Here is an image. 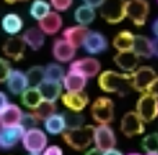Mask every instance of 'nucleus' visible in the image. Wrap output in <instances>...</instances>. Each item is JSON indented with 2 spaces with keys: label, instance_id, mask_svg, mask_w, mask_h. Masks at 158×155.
Returning <instances> with one entry per match:
<instances>
[{
  "label": "nucleus",
  "instance_id": "obj_1",
  "mask_svg": "<svg viewBox=\"0 0 158 155\" xmlns=\"http://www.w3.org/2000/svg\"><path fill=\"white\" fill-rule=\"evenodd\" d=\"M98 86L106 93H114L118 96H126L132 89V74L117 71H104L98 76Z\"/></svg>",
  "mask_w": 158,
  "mask_h": 155
},
{
  "label": "nucleus",
  "instance_id": "obj_2",
  "mask_svg": "<svg viewBox=\"0 0 158 155\" xmlns=\"http://www.w3.org/2000/svg\"><path fill=\"white\" fill-rule=\"evenodd\" d=\"M94 128L93 125H83L77 129H68L63 133V139L72 150L83 151L94 140Z\"/></svg>",
  "mask_w": 158,
  "mask_h": 155
},
{
  "label": "nucleus",
  "instance_id": "obj_3",
  "mask_svg": "<svg viewBox=\"0 0 158 155\" xmlns=\"http://www.w3.org/2000/svg\"><path fill=\"white\" fill-rule=\"evenodd\" d=\"M90 114L97 125H110L114 120V103L108 97H98L90 107Z\"/></svg>",
  "mask_w": 158,
  "mask_h": 155
},
{
  "label": "nucleus",
  "instance_id": "obj_4",
  "mask_svg": "<svg viewBox=\"0 0 158 155\" xmlns=\"http://www.w3.org/2000/svg\"><path fill=\"white\" fill-rule=\"evenodd\" d=\"M100 14L108 24H119L126 18V0H104Z\"/></svg>",
  "mask_w": 158,
  "mask_h": 155
},
{
  "label": "nucleus",
  "instance_id": "obj_5",
  "mask_svg": "<svg viewBox=\"0 0 158 155\" xmlns=\"http://www.w3.org/2000/svg\"><path fill=\"white\" fill-rule=\"evenodd\" d=\"M22 145L29 154H43L47 148L46 133L39 128L28 129L22 137Z\"/></svg>",
  "mask_w": 158,
  "mask_h": 155
},
{
  "label": "nucleus",
  "instance_id": "obj_6",
  "mask_svg": "<svg viewBox=\"0 0 158 155\" xmlns=\"http://www.w3.org/2000/svg\"><path fill=\"white\" fill-rule=\"evenodd\" d=\"M136 112L144 122H153L158 116V97L148 92L142 93L136 103Z\"/></svg>",
  "mask_w": 158,
  "mask_h": 155
},
{
  "label": "nucleus",
  "instance_id": "obj_7",
  "mask_svg": "<svg viewBox=\"0 0 158 155\" xmlns=\"http://www.w3.org/2000/svg\"><path fill=\"white\" fill-rule=\"evenodd\" d=\"M150 13V4L147 0H126V18H129L136 27H143Z\"/></svg>",
  "mask_w": 158,
  "mask_h": 155
},
{
  "label": "nucleus",
  "instance_id": "obj_8",
  "mask_svg": "<svg viewBox=\"0 0 158 155\" xmlns=\"http://www.w3.org/2000/svg\"><path fill=\"white\" fill-rule=\"evenodd\" d=\"M69 71L77 72L86 79L96 78L101 71V63L94 57H83L72 61L69 65Z\"/></svg>",
  "mask_w": 158,
  "mask_h": 155
},
{
  "label": "nucleus",
  "instance_id": "obj_9",
  "mask_svg": "<svg viewBox=\"0 0 158 155\" xmlns=\"http://www.w3.org/2000/svg\"><path fill=\"white\" fill-rule=\"evenodd\" d=\"M144 120L136 111H128L121 119V132L126 137H135L144 133Z\"/></svg>",
  "mask_w": 158,
  "mask_h": 155
},
{
  "label": "nucleus",
  "instance_id": "obj_10",
  "mask_svg": "<svg viewBox=\"0 0 158 155\" xmlns=\"http://www.w3.org/2000/svg\"><path fill=\"white\" fill-rule=\"evenodd\" d=\"M157 76H158L157 72L151 67H148V65L139 67L135 72H132L133 90L140 92V93L148 92V89H150V86L153 84V82L156 80Z\"/></svg>",
  "mask_w": 158,
  "mask_h": 155
},
{
  "label": "nucleus",
  "instance_id": "obj_11",
  "mask_svg": "<svg viewBox=\"0 0 158 155\" xmlns=\"http://www.w3.org/2000/svg\"><path fill=\"white\" fill-rule=\"evenodd\" d=\"M94 147H97L98 150L104 151L115 148L117 144V136L114 133V129L110 125H97L94 128Z\"/></svg>",
  "mask_w": 158,
  "mask_h": 155
},
{
  "label": "nucleus",
  "instance_id": "obj_12",
  "mask_svg": "<svg viewBox=\"0 0 158 155\" xmlns=\"http://www.w3.org/2000/svg\"><path fill=\"white\" fill-rule=\"evenodd\" d=\"M27 129L22 125L10 126V128H2L0 129V147L3 150H10L18 141H22Z\"/></svg>",
  "mask_w": 158,
  "mask_h": 155
},
{
  "label": "nucleus",
  "instance_id": "obj_13",
  "mask_svg": "<svg viewBox=\"0 0 158 155\" xmlns=\"http://www.w3.org/2000/svg\"><path fill=\"white\" fill-rule=\"evenodd\" d=\"M27 43L22 36H10L3 44V54L13 61H19L24 58Z\"/></svg>",
  "mask_w": 158,
  "mask_h": 155
},
{
  "label": "nucleus",
  "instance_id": "obj_14",
  "mask_svg": "<svg viewBox=\"0 0 158 155\" xmlns=\"http://www.w3.org/2000/svg\"><path fill=\"white\" fill-rule=\"evenodd\" d=\"M24 112L15 104H8V105L0 108V126L2 128H10V126L21 125Z\"/></svg>",
  "mask_w": 158,
  "mask_h": 155
},
{
  "label": "nucleus",
  "instance_id": "obj_15",
  "mask_svg": "<svg viewBox=\"0 0 158 155\" xmlns=\"http://www.w3.org/2000/svg\"><path fill=\"white\" fill-rule=\"evenodd\" d=\"M64 107L72 112H81L89 104V96L85 92H67L65 94L61 96Z\"/></svg>",
  "mask_w": 158,
  "mask_h": 155
},
{
  "label": "nucleus",
  "instance_id": "obj_16",
  "mask_svg": "<svg viewBox=\"0 0 158 155\" xmlns=\"http://www.w3.org/2000/svg\"><path fill=\"white\" fill-rule=\"evenodd\" d=\"M6 86L7 90L14 96H21L25 90L29 86V80H28L27 72L18 71V69H13V72L10 74L8 79L6 80Z\"/></svg>",
  "mask_w": 158,
  "mask_h": 155
},
{
  "label": "nucleus",
  "instance_id": "obj_17",
  "mask_svg": "<svg viewBox=\"0 0 158 155\" xmlns=\"http://www.w3.org/2000/svg\"><path fill=\"white\" fill-rule=\"evenodd\" d=\"M53 57L58 61V63H69L74 60L75 54H77V47L71 44L65 39H57L53 43Z\"/></svg>",
  "mask_w": 158,
  "mask_h": 155
},
{
  "label": "nucleus",
  "instance_id": "obj_18",
  "mask_svg": "<svg viewBox=\"0 0 158 155\" xmlns=\"http://www.w3.org/2000/svg\"><path fill=\"white\" fill-rule=\"evenodd\" d=\"M107 47H108V42H107L106 36L100 32H96V31H90L86 40L83 43L85 51L92 55L100 54V53L106 51Z\"/></svg>",
  "mask_w": 158,
  "mask_h": 155
},
{
  "label": "nucleus",
  "instance_id": "obj_19",
  "mask_svg": "<svg viewBox=\"0 0 158 155\" xmlns=\"http://www.w3.org/2000/svg\"><path fill=\"white\" fill-rule=\"evenodd\" d=\"M139 55L131 50V51H121L114 55V63L118 68H121L123 72L132 74L139 68Z\"/></svg>",
  "mask_w": 158,
  "mask_h": 155
},
{
  "label": "nucleus",
  "instance_id": "obj_20",
  "mask_svg": "<svg viewBox=\"0 0 158 155\" xmlns=\"http://www.w3.org/2000/svg\"><path fill=\"white\" fill-rule=\"evenodd\" d=\"M90 31L87 29V27L83 25H75V27H69L67 28L63 32V38L65 40H68L71 44H74L75 47H83V43L86 40L87 35H89Z\"/></svg>",
  "mask_w": 158,
  "mask_h": 155
},
{
  "label": "nucleus",
  "instance_id": "obj_21",
  "mask_svg": "<svg viewBox=\"0 0 158 155\" xmlns=\"http://www.w3.org/2000/svg\"><path fill=\"white\" fill-rule=\"evenodd\" d=\"M61 27H63V18L57 11H52L39 21V28L44 32V35H56L57 32H60Z\"/></svg>",
  "mask_w": 158,
  "mask_h": 155
},
{
  "label": "nucleus",
  "instance_id": "obj_22",
  "mask_svg": "<svg viewBox=\"0 0 158 155\" xmlns=\"http://www.w3.org/2000/svg\"><path fill=\"white\" fill-rule=\"evenodd\" d=\"M22 39L25 40V43H27V46L29 47V49H32L33 51H38L44 44V32L39 27L38 28L36 27L28 28V29L22 33Z\"/></svg>",
  "mask_w": 158,
  "mask_h": 155
},
{
  "label": "nucleus",
  "instance_id": "obj_23",
  "mask_svg": "<svg viewBox=\"0 0 158 155\" xmlns=\"http://www.w3.org/2000/svg\"><path fill=\"white\" fill-rule=\"evenodd\" d=\"M64 86L61 82H54V80H44L43 83L39 86V90H40V94L43 97V100L46 101H56L61 97V92H63Z\"/></svg>",
  "mask_w": 158,
  "mask_h": 155
},
{
  "label": "nucleus",
  "instance_id": "obj_24",
  "mask_svg": "<svg viewBox=\"0 0 158 155\" xmlns=\"http://www.w3.org/2000/svg\"><path fill=\"white\" fill-rule=\"evenodd\" d=\"M44 130L49 134H63L67 130V119H65V114H57L52 115L50 118H47L44 120Z\"/></svg>",
  "mask_w": 158,
  "mask_h": 155
},
{
  "label": "nucleus",
  "instance_id": "obj_25",
  "mask_svg": "<svg viewBox=\"0 0 158 155\" xmlns=\"http://www.w3.org/2000/svg\"><path fill=\"white\" fill-rule=\"evenodd\" d=\"M2 27H3V31L6 33H8L10 36H17L22 31V28H24V19L18 14H14V13L6 14L3 17Z\"/></svg>",
  "mask_w": 158,
  "mask_h": 155
},
{
  "label": "nucleus",
  "instance_id": "obj_26",
  "mask_svg": "<svg viewBox=\"0 0 158 155\" xmlns=\"http://www.w3.org/2000/svg\"><path fill=\"white\" fill-rule=\"evenodd\" d=\"M135 36L136 35H133L131 31H121L112 39V46L118 53L131 51V50H133Z\"/></svg>",
  "mask_w": 158,
  "mask_h": 155
},
{
  "label": "nucleus",
  "instance_id": "obj_27",
  "mask_svg": "<svg viewBox=\"0 0 158 155\" xmlns=\"http://www.w3.org/2000/svg\"><path fill=\"white\" fill-rule=\"evenodd\" d=\"M133 51L140 58H151L154 55L153 40H150L147 36L136 35L135 36V43H133Z\"/></svg>",
  "mask_w": 158,
  "mask_h": 155
},
{
  "label": "nucleus",
  "instance_id": "obj_28",
  "mask_svg": "<svg viewBox=\"0 0 158 155\" xmlns=\"http://www.w3.org/2000/svg\"><path fill=\"white\" fill-rule=\"evenodd\" d=\"M87 79L77 72L69 71L63 80V86L67 92H85Z\"/></svg>",
  "mask_w": 158,
  "mask_h": 155
},
{
  "label": "nucleus",
  "instance_id": "obj_29",
  "mask_svg": "<svg viewBox=\"0 0 158 155\" xmlns=\"http://www.w3.org/2000/svg\"><path fill=\"white\" fill-rule=\"evenodd\" d=\"M21 98H22V104H24L28 109H31V111L38 108V107L40 105V103L43 101V97H42V94H40L39 87H28L21 94Z\"/></svg>",
  "mask_w": 158,
  "mask_h": 155
},
{
  "label": "nucleus",
  "instance_id": "obj_30",
  "mask_svg": "<svg viewBox=\"0 0 158 155\" xmlns=\"http://www.w3.org/2000/svg\"><path fill=\"white\" fill-rule=\"evenodd\" d=\"M74 18L75 21L78 22V25H83V27H87L90 25L96 18V11L93 7L86 4H82L75 10L74 13Z\"/></svg>",
  "mask_w": 158,
  "mask_h": 155
},
{
  "label": "nucleus",
  "instance_id": "obj_31",
  "mask_svg": "<svg viewBox=\"0 0 158 155\" xmlns=\"http://www.w3.org/2000/svg\"><path fill=\"white\" fill-rule=\"evenodd\" d=\"M52 13V4L47 3L46 0H33L32 4L29 7V14L32 18H35L36 21L43 19L47 14Z\"/></svg>",
  "mask_w": 158,
  "mask_h": 155
},
{
  "label": "nucleus",
  "instance_id": "obj_32",
  "mask_svg": "<svg viewBox=\"0 0 158 155\" xmlns=\"http://www.w3.org/2000/svg\"><path fill=\"white\" fill-rule=\"evenodd\" d=\"M27 76L31 87H39L46 80V68L40 65H33L27 71Z\"/></svg>",
  "mask_w": 158,
  "mask_h": 155
},
{
  "label": "nucleus",
  "instance_id": "obj_33",
  "mask_svg": "<svg viewBox=\"0 0 158 155\" xmlns=\"http://www.w3.org/2000/svg\"><path fill=\"white\" fill-rule=\"evenodd\" d=\"M56 111H57V105H56V103H53V101H46L43 100L40 103V105L38 107V108L33 109V114L38 116L39 120H46L47 118H50L52 115L56 114Z\"/></svg>",
  "mask_w": 158,
  "mask_h": 155
},
{
  "label": "nucleus",
  "instance_id": "obj_34",
  "mask_svg": "<svg viewBox=\"0 0 158 155\" xmlns=\"http://www.w3.org/2000/svg\"><path fill=\"white\" fill-rule=\"evenodd\" d=\"M65 75H67L65 69H64L60 64L52 63L46 67V79L47 80H54V82H61V83H63Z\"/></svg>",
  "mask_w": 158,
  "mask_h": 155
},
{
  "label": "nucleus",
  "instance_id": "obj_35",
  "mask_svg": "<svg viewBox=\"0 0 158 155\" xmlns=\"http://www.w3.org/2000/svg\"><path fill=\"white\" fill-rule=\"evenodd\" d=\"M142 147L146 153H158V133H150L144 136L142 141Z\"/></svg>",
  "mask_w": 158,
  "mask_h": 155
},
{
  "label": "nucleus",
  "instance_id": "obj_36",
  "mask_svg": "<svg viewBox=\"0 0 158 155\" xmlns=\"http://www.w3.org/2000/svg\"><path fill=\"white\" fill-rule=\"evenodd\" d=\"M65 119H67V130L68 129H77L85 125V118L81 115V112H69L65 114Z\"/></svg>",
  "mask_w": 158,
  "mask_h": 155
},
{
  "label": "nucleus",
  "instance_id": "obj_37",
  "mask_svg": "<svg viewBox=\"0 0 158 155\" xmlns=\"http://www.w3.org/2000/svg\"><path fill=\"white\" fill-rule=\"evenodd\" d=\"M39 122H40V120L38 119V116H36V115L33 114L32 111H31V112H27V114H24V118H22V122H21V125L24 126V128L28 130V129L36 128Z\"/></svg>",
  "mask_w": 158,
  "mask_h": 155
},
{
  "label": "nucleus",
  "instance_id": "obj_38",
  "mask_svg": "<svg viewBox=\"0 0 158 155\" xmlns=\"http://www.w3.org/2000/svg\"><path fill=\"white\" fill-rule=\"evenodd\" d=\"M74 0H50V4L56 11H67L72 6Z\"/></svg>",
  "mask_w": 158,
  "mask_h": 155
},
{
  "label": "nucleus",
  "instance_id": "obj_39",
  "mask_svg": "<svg viewBox=\"0 0 158 155\" xmlns=\"http://www.w3.org/2000/svg\"><path fill=\"white\" fill-rule=\"evenodd\" d=\"M0 69H2V72H0V80L6 83V80L8 79L10 74L13 72V69H11V67H10V63H8L6 58L0 60Z\"/></svg>",
  "mask_w": 158,
  "mask_h": 155
},
{
  "label": "nucleus",
  "instance_id": "obj_40",
  "mask_svg": "<svg viewBox=\"0 0 158 155\" xmlns=\"http://www.w3.org/2000/svg\"><path fill=\"white\" fill-rule=\"evenodd\" d=\"M42 155H64V153L58 145H47V148Z\"/></svg>",
  "mask_w": 158,
  "mask_h": 155
},
{
  "label": "nucleus",
  "instance_id": "obj_41",
  "mask_svg": "<svg viewBox=\"0 0 158 155\" xmlns=\"http://www.w3.org/2000/svg\"><path fill=\"white\" fill-rule=\"evenodd\" d=\"M104 3V0H83V4L86 6H90L93 8H97V7H101Z\"/></svg>",
  "mask_w": 158,
  "mask_h": 155
},
{
  "label": "nucleus",
  "instance_id": "obj_42",
  "mask_svg": "<svg viewBox=\"0 0 158 155\" xmlns=\"http://www.w3.org/2000/svg\"><path fill=\"white\" fill-rule=\"evenodd\" d=\"M148 93H151V94H154L156 97H158V76L156 78V80L153 82V84L150 86V89H148Z\"/></svg>",
  "mask_w": 158,
  "mask_h": 155
},
{
  "label": "nucleus",
  "instance_id": "obj_43",
  "mask_svg": "<svg viewBox=\"0 0 158 155\" xmlns=\"http://www.w3.org/2000/svg\"><path fill=\"white\" fill-rule=\"evenodd\" d=\"M8 104H10V101H8L7 94L2 92V93H0V108H3V107L8 105Z\"/></svg>",
  "mask_w": 158,
  "mask_h": 155
},
{
  "label": "nucleus",
  "instance_id": "obj_44",
  "mask_svg": "<svg viewBox=\"0 0 158 155\" xmlns=\"http://www.w3.org/2000/svg\"><path fill=\"white\" fill-rule=\"evenodd\" d=\"M85 155H103V151L98 150L97 147H94V148H90L89 151H86Z\"/></svg>",
  "mask_w": 158,
  "mask_h": 155
},
{
  "label": "nucleus",
  "instance_id": "obj_45",
  "mask_svg": "<svg viewBox=\"0 0 158 155\" xmlns=\"http://www.w3.org/2000/svg\"><path fill=\"white\" fill-rule=\"evenodd\" d=\"M103 155H123V154L121 153L119 150H117V148H111V150H107V151H104Z\"/></svg>",
  "mask_w": 158,
  "mask_h": 155
},
{
  "label": "nucleus",
  "instance_id": "obj_46",
  "mask_svg": "<svg viewBox=\"0 0 158 155\" xmlns=\"http://www.w3.org/2000/svg\"><path fill=\"white\" fill-rule=\"evenodd\" d=\"M151 29H153V33L156 35V38H158V18L154 19L153 25H151Z\"/></svg>",
  "mask_w": 158,
  "mask_h": 155
},
{
  "label": "nucleus",
  "instance_id": "obj_47",
  "mask_svg": "<svg viewBox=\"0 0 158 155\" xmlns=\"http://www.w3.org/2000/svg\"><path fill=\"white\" fill-rule=\"evenodd\" d=\"M153 51H154V55L158 57V38L153 39Z\"/></svg>",
  "mask_w": 158,
  "mask_h": 155
},
{
  "label": "nucleus",
  "instance_id": "obj_48",
  "mask_svg": "<svg viewBox=\"0 0 158 155\" xmlns=\"http://www.w3.org/2000/svg\"><path fill=\"white\" fill-rule=\"evenodd\" d=\"M18 2H29V0H6V3H8V4H14Z\"/></svg>",
  "mask_w": 158,
  "mask_h": 155
},
{
  "label": "nucleus",
  "instance_id": "obj_49",
  "mask_svg": "<svg viewBox=\"0 0 158 155\" xmlns=\"http://www.w3.org/2000/svg\"><path fill=\"white\" fill-rule=\"evenodd\" d=\"M128 155H142V154H139V153H129Z\"/></svg>",
  "mask_w": 158,
  "mask_h": 155
},
{
  "label": "nucleus",
  "instance_id": "obj_50",
  "mask_svg": "<svg viewBox=\"0 0 158 155\" xmlns=\"http://www.w3.org/2000/svg\"><path fill=\"white\" fill-rule=\"evenodd\" d=\"M146 155H158V153H147Z\"/></svg>",
  "mask_w": 158,
  "mask_h": 155
},
{
  "label": "nucleus",
  "instance_id": "obj_51",
  "mask_svg": "<svg viewBox=\"0 0 158 155\" xmlns=\"http://www.w3.org/2000/svg\"><path fill=\"white\" fill-rule=\"evenodd\" d=\"M28 155H42V154H28Z\"/></svg>",
  "mask_w": 158,
  "mask_h": 155
},
{
  "label": "nucleus",
  "instance_id": "obj_52",
  "mask_svg": "<svg viewBox=\"0 0 158 155\" xmlns=\"http://www.w3.org/2000/svg\"><path fill=\"white\" fill-rule=\"evenodd\" d=\"M157 2H158V0H157Z\"/></svg>",
  "mask_w": 158,
  "mask_h": 155
}]
</instances>
